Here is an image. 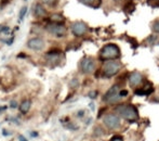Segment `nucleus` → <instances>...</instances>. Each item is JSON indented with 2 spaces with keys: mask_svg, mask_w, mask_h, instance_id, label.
<instances>
[{
  "mask_svg": "<svg viewBox=\"0 0 159 141\" xmlns=\"http://www.w3.org/2000/svg\"><path fill=\"white\" fill-rule=\"evenodd\" d=\"M117 114L127 120H134L138 118V111L135 107L128 104H120L115 109Z\"/></svg>",
  "mask_w": 159,
  "mask_h": 141,
  "instance_id": "nucleus-1",
  "label": "nucleus"
},
{
  "mask_svg": "<svg viewBox=\"0 0 159 141\" xmlns=\"http://www.w3.org/2000/svg\"><path fill=\"white\" fill-rule=\"evenodd\" d=\"M69 86H70L71 88H77V87L79 86V82H78V79H76V78L71 79L70 82H69Z\"/></svg>",
  "mask_w": 159,
  "mask_h": 141,
  "instance_id": "nucleus-16",
  "label": "nucleus"
},
{
  "mask_svg": "<svg viewBox=\"0 0 159 141\" xmlns=\"http://www.w3.org/2000/svg\"><path fill=\"white\" fill-rule=\"evenodd\" d=\"M44 41L43 39L39 37H35V38H30L27 41V47L30 49H32L34 51H40L44 48Z\"/></svg>",
  "mask_w": 159,
  "mask_h": 141,
  "instance_id": "nucleus-9",
  "label": "nucleus"
},
{
  "mask_svg": "<svg viewBox=\"0 0 159 141\" xmlns=\"http://www.w3.org/2000/svg\"><path fill=\"white\" fill-rule=\"evenodd\" d=\"M47 31H48L50 34H52L55 37H64L66 35V27L64 25L60 23H53V24H49L47 26Z\"/></svg>",
  "mask_w": 159,
  "mask_h": 141,
  "instance_id": "nucleus-6",
  "label": "nucleus"
},
{
  "mask_svg": "<svg viewBox=\"0 0 159 141\" xmlns=\"http://www.w3.org/2000/svg\"><path fill=\"white\" fill-rule=\"evenodd\" d=\"M120 70V64L114 61H107L103 66V72L106 77H111V76L116 75Z\"/></svg>",
  "mask_w": 159,
  "mask_h": 141,
  "instance_id": "nucleus-5",
  "label": "nucleus"
},
{
  "mask_svg": "<svg viewBox=\"0 0 159 141\" xmlns=\"http://www.w3.org/2000/svg\"><path fill=\"white\" fill-rule=\"evenodd\" d=\"M120 54L119 48L117 46L113 44L106 45L105 47H103V49L101 50L100 57L103 60H114L116 58H118Z\"/></svg>",
  "mask_w": 159,
  "mask_h": 141,
  "instance_id": "nucleus-2",
  "label": "nucleus"
},
{
  "mask_svg": "<svg viewBox=\"0 0 159 141\" xmlns=\"http://www.w3.org/2000/svg\"><path fill=\"white\" fill-rule=\"evenodd\" d=\"M79 1L81 2V3L89 4V6H90V4H92V3H93V1H94V0H79Z\"/></svg>",
  "mask_w": 159,
  "mask_h": 141,
  "instance_id": "nucleus-19",
  "label": "nucleus"
},
{
  "mask_svg": "<svg viewBox=\"0 0 159 141\" xmlns=\"http://www.w3.org/2000/svg\"><path fill=\"white\" fill-rule=\"evenodd\" d=\"M27 7H22V9L20 10V12H19V20L20 21H23V19H24V16L26 15V13H27Z\"/></svg>",
  "mask_w": 159,
  "mask_h": 141,
  "instance_id": "nucleus-14",
  "label": "nucleus"
},
{
  "mask_svg": "<svg viewBox=\"0 0 159 141\" xmlns=\"http://www.w3.org/2000/svg\"><path fill=\"white\" fill-rule=\"evenodd\" d=\"M151 1H159V0H151Z\"/></svg>",
  "mask_w": 159,
  "mask_h": 141,
  "instance_id": "nucleus-25",
  "label": "nucleus"
},
{
  "mask_svg": "<svg viewBox=\"0 0 159 141\" xmlns=\"http://www.w3.org/2000/svg\"><path fill=\"white\" fill-rule=\"evenodd\" d=\"M51 20H52V22H54V23H61V22L64 21V17H63V15H61V14H53L52 16H51Z\"/></svg>",
  "mask_w": 159,
  "mask_h": 141,
  "instance_id": "nucleus-13",
  "label": "nucleus"
},
{
  "mask_svg": "<svg viewBox=\"0 0 159 141\" xmlns=\"http://www.w3.org/2000/svg\"><path fill=\"white\" fill-rule=\"evenodd\" d=\"M103 122L106 125L107 128L109 129H117L120 127L121 122H120V118L118 117L115 114H106V115L103 117Z\"/></svg>",
  "mask_w": 159,
  "mask_h": 141,
  "instance_id": "nucleus-4",
  "label": "nucleus"
},
{
  "mask_svg": "<svg viewBox=\"0 0 159 141\" xmlns=\"http://www.w3.org/2000/svg\"><path fill=\"white\" fill-rule=\"evenodd\" d=\"M42 1H43V2H47V3H49V2L52 1V0H42Z\"/></svg>",
  "mask_w": 159,
  "mask_h": 141,
  "instance_id": "nucleus-24",
  "label": "nucleus"
},
{
  "mask_svg": "<svg viewBox=\"0 0 159 141\" xmlns=\"http://www.w3.org/2000/svg\"><path fill=\"white\" fill-rule=\"evenodd\" d=\"M34 14L36 17H43L47 15V11L41 3H37L34 8Z\"/></svg>",
  "mask_w": 159,
  "mask_h": 141,
  "instance_id": "nucleus-11",
  "label": "nucleus"
},
{
  "mask_svg": "<svg viewBox=\"0 0 159 141\" xmlns=\"http://www.w3.org/2000/svg\"><path fill=\"white\" fill-rule=\"evenodd\" d=\"M19 141H28L27 138H25L23 135H19Z\"/></svg>",
  "mask_w": 159,
  "mask_h": 141,
  "instance_id": "nucleus-20",
  "label": "nucleus"
},
{
  "mask_svg": "<svg viewBox=\"0 0 159 141\" xmlns=\"http://www.w3.org/2000/svg\"><path fill=\"white\" fill-rule=\"evenodd\" d=\"M119 96L120 98H125L128 96V90H119Z\"/></svg>",
  "mask_w": 159,
  "mask_h": 141,
  "instance_id": "nucleus-18",
  "label": "nucleus"
},
{
  "mask_svg": "<svg viewBox=\"0 0 159 141\" xmlns=\"http://www.w3.org/2000/svg\"><path fill=\"white\" fill-rule=\"evenodd\" d=\"M30 106H32V102L30 100H24L21 104H20V111L23 114H26L30 109Z\"/></svg>",
  "mask_w": 159,
  "mask_h": 141,
  "instance_id": "nucleus-12",
  "label": "nucleus"
},
{
  "mask_svg": "<svg viewBox=\"0 0 159 141\" xmlns=\"http://www.w3.org/2000/svg\"><path fill=\"white\" fill-rule=\"evenodd\" d=\"M81 72L84 74H91L95 70V62L91 58H84L80 63Z\"/></svg>",
  "mask_w": 159,
  "mask_h": 141,
  "instance_id": "nucleus-7",
  "label": "nucleus"
},
{
  "mask_svg": "<svg viewBox=\"0 0 159 141\" xmlns=\"http://www.w3.org/2000/svg\"><path fill=\"white\" fill-rule=\"evenodd\" d=\"M115 1H116V2H118V1H120V0H115Z\"/></svg>",
  "mask_w": 159,
  "mask_h": 141,
  "instance_id": "nucleus-26",
  "label": "nucleus"
},
{
  "mask_svg": "<svg viewBox=\"0 0 159 141\" xmlns=\"http://www.w3.org/2000/svg\"><path fill=\"white\" fill-rule=\"evenodd\" d=\"M24 1H27V0H24Z\"/></svg>",
  "mask_w": 159,
  "mask_h": 141,
  "instance_id": "nucleus-27",
  "label": "nucleus"
},
{
  "mask_svg": "<svg viewBox=\"0 0 159 141\" xmlns=\"http://www.w3.org/2000/svg\"><path fill=\"white\" fill-rule=\"evenodd\" d=\"M9 31H10V27L4 26V25H0V34H6Z\"/></svg>",
  "mask_w": 159,
  "mask_h": 141,
  "instance_id": "nucleus-17",
  "label": "nucleus"
},
{
  "mask_svg": "<svg viewBox=\"0 0 159 141\" xmlns=\"http://www.w3.org/2000/svg\"><path fill=\"white\" fill-rule=\"evenodd\" d=\"M89 97H90V98H95L96 97V91H92V92H90Z\"/></svg>",
  "mask_w": 159,
  "mask_h": 141,
  "instance_id": "nucleus-22",
  "label": "nucleus"
},
{
  "mask_svg": "<svg viewBox=\"0 0 159 141\" xmlns=\"http://www.w3.org/2000/svg\"><path fill=\"white\" fill-rule=\"evenodd\" d=\"M152 30H153L154 33L159 34V20H156V21L152 24Z\"/></svg>",
  "mask_w": 159,
  "mask_h": 141,
  "instance_id": "nucleus-15",
  "label": "nucleus"
},
{
  "mask_svg": "<svg viewBox=\"0 0 159 141\" xmlns=\"http://www.w3.org/2000/svg\"><path fill=\"white\" fill-rule=\"evenodd\" d=\"M88 31V26L84 22H75L71 24V33L77 37L84 35Z\"/></svg>",
  "mask_w": 159,
  "mask_h": 141,
  "instance_id": "nucleus-8",
  "label": "nucleus"
},
{
  "mask_svg": "<svg viewBox=\"0 0 159 141\" xmlns=\"http://www.w3.org/2000/svg\"><path fill=\"white\" fill-rule=\"evenodd\" d=\"M111 141H122V140H121V139H120V138L116 137V138H115V139H113V140H111Z\"/></svg>",
  "mask_w": 159,
  "mask_h": 141,
  "instance_id": "nucleus-23",
  "label": "nucleus"
},
{
  "mask_svg": "<svg viewBox=\"0 0 159 141\" xmlns=\"http://www.w3.org/2000/svg\"><path fill=\"white\" fill-rule=\"evenodd\" d=\"M104 100L108 103H116L120 100L119 96V87L117 85H114L111 86L108 90L106 91L104 96Z\"/></svg>",
  "mask_w": 159,
  "mask_h": 141,
  "instance_id": "nucleus-3",
  "label": "nucleus"
},
{
  "mask_svg": "<svg viewBox=\"0 0 159 141\" xmlns=\"http://www.w3.org/2000/svg\"><path fill=\"white\" fill-rule=\"evenodd\" d=\"M10 106L11 107H16V106H19V104L16 103V101H11L10 102Z\"/></svg>",
  "mask_w": 159,
  "mask_h": 141,
  "instance_id": "nucleus-21",
  "label": "nucleus"
},
{
  "mask_svg": "<svg viewBox=\"0 0 159 141\" xmlns=\"http://www.w3.org/2000/svg\"><path fill=\"white\" fill-rule=\"evenodd\" d=\"M142 79H143L142 74L139 73V72H133V73L129 76V82L132 87H135V86H138V85H140Z\"/></svg>",
  "mask_w": 159,
  "mask_h": 141,
  "instance_id": "nucleus-10",
  "label": "nucleus"
}]
</instances>
